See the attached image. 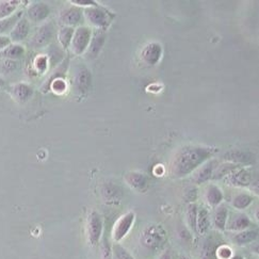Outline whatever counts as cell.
Returning <instances> with one entry per match:
<instances>
[{
  "label": "cell",
  "instance_id": "6da1fadb",
  "mask_svg": "<svg viewBox=\"0 0 259 259\" xmlns=\"http://www.w3.org/2000/svg\"><path fill=\"white\" fill-rule=\"evenodd\" d=\"M217 150L210 146L188 145L179 148L171 163L172 175L184 178L207 162Z\"/></svg>",
  "mask_w": 259,
  "mask_h": 259
},
{
  "label": "cell",
  "instance_id": "7a4b0ae2",
  "mask_svg": "<svg viewBox=\"0 0 259 259\" xmlns=\"http://www.w3.org/2000/svg\"><path fill=\"white\" fill-rule=\"evenodd\" d=\"M167 242V231L159 224H150L146 226L140 236V243L149 251H157Z\"/></svg>",
  "mask_w": 259,
  "mask_h": 259
},
{
  "label": "cell",
  "instance_id": "3957f363",
  "mask_svg": "<svg viewBox=\"0 0 259 259\" xmlns=\"http://www.w3.org/2000/svg\"><path fill=\"white\" fill-rule=\"evenodd\" d=\"M83 14L90 25L94 26V27L102 31L107 29L109 25L111 24L110 13L98 5L85 8L83 11Z\"/></svg>",
  "mask_w": 259,
  "mask_h": 259
},
{
  "label": "cell",
  "instance_id": "277c9868",
  "mask_svg": "<svg viewBox=\"0 0 259 259\" xmlns=\"http://www.w3.org/2000/svg\"><path fill=\"white\" fill-rule=\"evenodd\" d=\"M103 218L96 210L91 211L86 220V237L91 245H97L101 242L103 235Z\"/></svg>",
  "mask_w": 259,
  "mask_h": 259
},
{
  "label": "cell",
  "instance_id": "5b68a950",
  "mask_svg": "<svg viewBox=\"0 0 259 259\" xmlns=\"http://www.w3.org/2000/svg\"><path fill=\"white\" fill-rule=\"evenodd\" d=\"M91 38H92V30L89 27H85V26H80V27H78L74 32V36H73L72 42L70 45L72 51L77 56L84 54L89 47Z\"/></svg>",
  "mask_w": 259,
  "mask_h": 259
},
{
  "label": "cell",
  "instance_id": "8992f818",
  "mask_svg": "<svg viewBox=\"0 0 259 259\" xmlns=\"http://www.w3.org/2000/svg\"><path fill=\"white\" fill-rule=\"evenodd\" d=\"M136 215L134 211H129L118 219L116 223L114 224L113 230H112V238H113L115 242L121 241L122 239L126 237V235H128L132 225H134Z\"/></svg>",
  "mask_w": 259,
  "mask_h": 259
},
{
  "label": "cell",
  "instance_id": "52a82bcc",
  "mask_svg": "<svg viewBox=\"0 0 259 259\" xmlns=\"http://www.w3.org/2000/svg\"><path fill=\"white\" fill-rule=\"evenodd\" d=\"M52 36H54V26L49 23L44 24L33 35L29 42V46L36 49L43 48L50 43Z\"/></svg>",
  "mask_w": 259,
  "mask_h": 259
},
{
  "label": "cell",
  "instance_id": "ba28073f",
  "mask_svg": "<svg viewBox=\"0 0 259 259\" xmlns=\"http://www.w3.org/2000/svg\"><path fill=\"white\" fill-rule=\"evenodd\" d=\"M142 62L148 66H155L162 57V46L157 42L146 44L141 51Z\"/></svg>",
  "mask_w": 259,
  "mask_h": 259
},
{
  "label": "cell",
  "instance_id": "9c48e42d",
  "mask_svg": "<svg viewBox=\"0 0 259 259\" xmlns=\"http://www.w3.org/2000/svg\"><path fill=\"white\" fill-rule=\"evenodd\" d=\"M226 183L232 187L245 188L253 183V175L245 168H238L226 176Z\"/></svg>",
  "mask_w": 259,
  "mask_h": 259
},
{
  "label": "cell",
  "instance_id": "30bf717a",
  "mask_svg": "<svg viewBox=\"0 0 259 259\" xmlns=\"http://www.w3.org/2000/svg\"><path fill=\"white\" fill-rule=\"evenodd\" d=\"M83 11L79 6H69L60 12L59 19L65 27H73L82 21Z\"/></svg>",
  "mask_w": 259,
  "mask_h": 259
},
{
  "label": "cell",
  "instance_id": "8fae6325",
  "mask_svg": "<svg viewBox=\"0 0 259 259\" xmlns=\"http://www.w3.org/2000/svg\"><path fill=\"white\" fill-rule=\"evenodd\" d=\"M101 195H102L103 201L106 204L115 205L122 201L123 191L121 187H118V185L112 184V183H107L102 185Z\"/></svg>",
  "mask_w": 259,
  "mask_h": 259
},
{
  "label": "cell",
  "instance_id": "7c38bea8",
  "mask_svg": "<svg viewBox=\"0 0 259 259\" xmlns=\"http://www.w3.org/2000/svg\"><path fill=\"white\" fill-rule=\"evenodd\" d=\"M74 85L75 90L80 93V94H85L92 85V74L89 69L85 66H80L76 72L74 78Z\"/></svg>",
  "mask_w": 259,
  "mask_h": 259
},
{
  "label": "cell",
  "instance_id": "4fadbf2b",
  "mask_svg": "<svg viewBox=\"0 0 259 259\" xmlns=\"http://www.w3.org/2000/svg\"><path fill=\"white\" fill-rule=\"evenodd\" d=\"M50 14V9L48 4L44 2H35L27 10V19L33 23H42Z\"/></svg>",
  "mask_w": 259,
  "mask_h": 259
},
{
  "label": "cell",
  "instance_id": "5bb4252c",
  "mask_svg": "<svg viewBox=\"0 0 259 259\" xmlns=\"http://www.w3.org/2000/svg\"><path fill=\"white\" fill-rule=\"evenodd\" d=\"M29 32H30L29 21L27 18L23 16L16 23L14 28L11 30L9 37L11 39V42L18 44L19 42H23L26 38H27V37L29 36Z\"/></svg>",
  "mask_w": 259,
  "mask_h": 259
},
{
  "label": "cell",
  "instance_id": "9a60e30c",
  "mask_svg": "<svg viewBox=\"0 0 259 259\" xmlns=\"http://www.w3.org/2000/svg\"><path fill=\"white\" fill-rule=\"evenodd\" d=\"M126 184H127L130 188H132L139 192H144L148 189V178L144 174L140 172H129L124 176Z\"/></svg>",
  "mask_w": 259,
  "mask_h": 259
},
{
  "label": "cell",
  "instance_id": "2e32d148",
  "mask_svg": "<svg viewBox=\"0 0 259 259\" xmlns=\"http://www.w3.org/2000/svg\"><path fill=\"white\" fill-rule=\"evenodd\" d=\"M216 168H217L216 160H208L207 162H205L203 165H201V167L195 171L194 176H193L194 183L197 185H201V184L208 182L209 179H211Z\"/></svg>",
  "mask_w": 259,
  "mask_h": 259
},
{
  "label": "cell",
  "instance_id": "e0dca14e",
  "mask_svg": "<svg viewBox=\"0 0 259 259\" xmlns=\"http://www.w3.org/2000/svg\"><path fill=\"white\" fill-rule=\"evenodd\" d=\"M224 159L228 162H232L236 164H252L255 162V155L252 154L250 151L231 150L224 155Z\"/></svg>",
  "mask_w": 259,
  "mask_h": 259
},
{
  "label": "cell",
  "instance_id": "ac0fdd59",
  "mask_svg": "<svg viewBox=\"0 0 259 259\" xmlns=\"http://www.w3.org/2000/svg\"><path fill=\"white\" fill-rule=\"evenodd\" d=\"M11 94L18 103L28 102L33 95V89L29 84L26 83H16L11 88Z\"/></svg>",
  "mask_w": 259,
  "mask_h": 259
},
{
  "label": "cell",
  "instance_id": "d6986e66",
  "mask_svg": "<svg viewBox=\"0 0 259 259\" xmlns=\"http://www.w3.org/2000/svg\"><path fill=\"white\" fill-rule=\"evenodd\" d=\"M228 220V209L225 205H219L214 214V226L220 231L226 228Z\"/></svg>",
  "mask_w": 259,
  "mask_h": 259
},
{
  "label": "cell",
  "instance_id": "ffe728a7",
  "mask_svg": "<svg viewBox=\"0 0 259 259\" xmlns=\"http://www.w3.org/2000/svg\"><path fill=\"white\" fill-rule=\"evenodd\" d=\"M98 31L99 32H97L96 35L91 38L89 47L88 49H86L88 56L92 59L96 58L99 55V52H101L103 46H104V43H105V39H106L105 33L102 32V30H98Z\"/></svg>",
  "mask_w": 259,
  "mask_h": 259
},
{
  "label": "cell",
  "instance_id": "44dd1931",
  "mask_svg": "<svg viewBox=\"0 0 259 259\" xmlns=\"http://www.w3.org/2000/svg\"><path fill=\"white\" fill-rule=\"evenodd\" d=\"M227 229L231 231H243L247 230L251 226V220L248 216L243 214L236 215L234 218H231L229 220L228 225H226Z\"/></svg>",
  "mask_w": 259,
  "mask_h": 259
},
{
  "label": "cell",
  "instance_id": "7402d4cb",
  "mask_svg": "<svg viewBox=\"0 0 259 259\" xmlns=\"http://www.w3.org/2000/svg\"><path fill=\"white\" fill-rule=\"evenodd\" d=\"M206 201L211 207H218L223 201V192L216 185H210L206 190Z\"/></svg>",
  "mask_w": 259,
  "mask_h": 259
},
{
  "label": "cell",
  "instance_id": "603a6c76",
  "mask_svg": "<svg viewBox=\"0 0 259 259\" xmlns=\"http://www.w3.org/2000/svg\"><path fill=\"white\" fill-rule=\"evenodd\" d=\"M210 227V216L209 212L206 208H201L197 210V219H196V231L198 234L204 235L208 231Z\"/></svg>",
  "mask_w": 259,
  "mask_h": 259
},
{
  "label": "cell",
  "instance_id": "cb8c5ba5",
  "mask_svg": "<svg viewBox=\"0 0 259 259\" xmlns=\"http://www.w3.org/2000/svg\"><path fill=\"white\" fill-rule=\"evenodd\" d=\"M24 54H25V48L23 47V46L19 44L13 43V44H10L8 47L0 52V57H1L2 59L15 61V60L22 58Z\"/></svg>",
  "mask_w": 259,
  "mask_h": 259
},
{
  "label": "cell",
  "instance_id": "d4e9b609",
  "mask_svg": "<svg viewBox=\"0 0 259 259\" xmlns=\"http://www.w3.org/2000/svg\"><path fill=\"white\" fill-rule=\"evenodd\" d=\"M22 17H23V12L19 11L9 17L0 19V36H5V33H10L11 30L14 28L16 23Z\"/></svg>",
  "mask_w": 259,
  "mask_h": 259
},
{
  "label": "cell",
  "instance_id": "484cf974",
  "mask_svg": "<svg viewBox=\"0 0 259 259\" xmlns=\"http://www.w3.org/2000/svg\"><path fill=\"white\" fill-rule=\"evenodd\" d=\"M68 68H69V59H65L64 61L56 69V71L50 75V77L48 78V80L46 81V83H44V85L42 86L43 92H48L50 90V84L55 80H57V79H61V77L64 76Z\"/></svg>",
  "mask_w": 259,
  "mask_h": 259
},
{
  "label": "cell",
  "instance_id": "4316f807",
  "mask_svg": "<svg viewBox=\"0 0 259 259\" xmlns=\"http://www.w3.org/2000/svg\"><path fill=\"white\" fill-rule=\"evenodd\" d=\"M258 237V231L255 229L239 231L234 236V242L239 245H245L255 241Z\"/></svg>",
  "mask_w": 259,
  "mask_h": 259
},
{
  "label": "cell",
  "instance_id": "83f0119b",
  "mask_svg": "<svg viewBox=\"0 0 259 259\" xmlns=\"http://www.w3.org/2000/svg\"><path fill=\"white\" fill-rule=\"evenodd\" d=\"M238 168H240L239 167V164L228 162V161L224 162L220 165H218V167L215 169L211 179H220L222 177H226L232 171H235Z\"/></svg>",
  "mask_w": 259,
  "mask_h": 259
},
{
  "label": "cell",
  "instance_id": "f1b7e54d",
  "mask_svg": "<svg viewBox=\"0 0 259 259\" xmlns=\"http://www.w3.org/2000/svg\"><path fill=\"white\" fill-rule=\"evenodd\" d=\"M74 32H75L74 28L65 27V26H63V27L59 30L58 39H59L60 45L62 46L63 49H68L70 47L73 36H74Z\"/></svg>",
  "mask_w": 259,
  "mask_h": 259
},
{
  "label": "cell",
  "instance_id": "f546056e",
  "mask_svg": "<svg viewBox=\"0 0 259 259\" xmlns=\"http://www.w3.org/2000/svg\"><path fill=\"white\" fill-rule=\"evenodd\" d=\"M19 3L21 2L14 1V0H10V1H0V19L6 18L16 13Z\"/></svg>",
  "mask_w": 259,
  "mask_h": 259
},
{
  "label": "cell",
  "instance_id": "4dcf8cb0",
  "mask_svg": "<svg viewBox=\"0 0 259 259\" xmlns=\"http://www.w3.org/2000/svg\"><path fill=\"white\" fill-rule=\"evenodd\" d=\"M254 197L250 195L249 193H240L234 197V200L231 202V205L238 210L247 209L249 206L253 203Z\"/></svg>",
  "mask_w": 259,
  "mask_h": 259
},
{
  "label": "cell",
  "instance_id": "1f68e13d",
  "mask_svg": "<svg viewBox=\"0 0 259 259\" xmlns=\"http://www.w3.org/2000/svg\"><path fill=\"white\" fill-rule=\"evenodd\" d=\"M185 218L187 223L192 231H196V219H197V206L194 203L188 205L187 211H185Z\"/></svg>",
  "mask_w": 259,
  "mask_h": 259
},
{
  "label": "cell",
  "instance_id": "d6a6232c",
  "mask_svg": "<svg viewBox=\"0 0 259 259\" xmlns=\"http://www.w3.org/2000/svg\"><path fill=\"white\" fill-rule=\"evenodd\" d=\"M112 255L114 256L115 259H134L129 252L123 248L121 244H114L113 250H112Z\"/></svg>",
  "mask_w": 259,
  "mask_h": 259
},
{
  "label": "cell",
  "instance_id": "836d02e7",
  "mask_svg": "<svg viewBox=\"0 0 259 259\" xmlns=\"http://www.w3.org/2000/svg\"><path fill=\"white\" fill-rule=\"evenodd\" d=\"M16 69H17L16 61L2 59L1 62H0V72L4 73V74H10V73L14 72Z\"/></svg>",
  "mask_w": 259,
  "mask_h": 259
},
{
  "label": "cell",
  "instance_id": "e575fe53",
  "mask_svg": "<svg viewBox=\"0 0 259 259\" xmlns=\"http://www.w3.org/2000/svg\"><path fill=\"white\" fill-rule=\"evenodd\" d=\"M216 255L219 259H230L232 257V252L227 245H222L216 251Z\"/></svg>",
  "mask_w": 259,
  "mask_h": 259
},
{
  "label": "cell",
  "instance_id": "d590c367",
  "mask_svg": "<svg viewBox=\"0 0 259 259\" xmlns=\"http://www.w3.org/2000/svg\"><path fill=\"white\" fill-rule=\"evenodd\" d=\"M101 259H112V250L109 242L104 239L101 247Z\"/></svg>",
  "mask_w": 259,
  "mask_h": 259
},
{
  "label": "cell",
  "instance_id": "8d00e7d4",
  "mask_svg": "<svg viewBox=\"0 0 259 259\" xmlns=\"http://www.w3.org/2000/svg\"><path fill=\"white\" fill-rule=\"evenodd\" d=\"M50 89L56 93H62L66 89V83L62 79H57V80H55L50 84Z\"/></svg>",
  "mask_w": 259,
  "mask_h": 259
},
{
  "label": "cell",
  "instance_id": "74e56055",
  "mask_svg": "<svg viewBox=\"0 0 259 259\" xmlns=\"http://www.w3.org/2000/svg\"><path fill=\"white\" fill-rule=\"evenodd\" d=\"M36 68L38 72H44L47 68V58L45 56H39L37 60H36Z\"/></svg>",
  "mask_w": 259,
  "mask_h": 259
},
{
  "label": "cell",
  "instance_id": "f35d334b",
  "mask_svg": "<svg viewBox=\"0 0 259 259\" xmlns=\"http://www.w3.org/2000/svg\"><path fill=\"white\" fill-rule=\"evenodd\" d=\"M73 4H76L77 6H85V8H90V6H95L97 5L94 1L92 0H74V1H71ZM75 5V6H76Z\"/></svg>",
  "mask_w": 259,
  "mask_h": 259
},
{
  "label": "cell",
  "instance_id": "ab89813d",
  "mask_svg": "<svg viewBox=\"0 0 259 259\" xmlns=\"http://www.w3.org/2000/svg\"><path fill=\"white\" fill-rule=\"evenodd\" d=\"M10 44H12V42L8 36H0V52L8 47Z\"/></svg>",
  "mask_w": 259,
  "mask_h": 259
},
{
  "label": "cell",
  "instance_id": "60d3db41",
  "mask_svg": "<svg viewBox=\"0 0 259 259\" xmlns=\"http://www.w3.org/2000/svg\"><path fill=\"white\" fill-rule=\"evenodd\" d=\"M158 259H172L171 252H170V251H165L164 253H162V254H161V256L159 257Z\"/></svg>",
  "mask_w": 259,
  "mask_h": 259
},
{
  "label": "cell",
  "instance_id": "b9f144b4",
  "mask_svg": "<svg viewBox=\"0 0 259 259\" xmlns=\"http://www.w3.org/2000/svg\"><path fill=\"white\" fill-rule=\"evenodd\" d=\"M230 259H243V257L240 255H235V256H232Z\"/></svg>",
  "mask_w": 259,
  "mask_h": 259
},
{
  "label": "cell",
  "instance_id": "7bdbcfd3",
  "mask_svg": "<svg viewBox=\"0 0 259 259\" xmlns=\"http://www.w3.org/2000/svg\"><path fill=\"white\" fill-rule=\"evenodd\" d=\"M4 84V80H3V79L1 78V77H0V86H2Z\"/></svg>",
  "mask_w": 259,
  "mask_h": 259
},
{
  "label": "cell",
  "instance_id": "ee69618b",
  "mask_svg": "<svg viewBox=\"0 0 259 259\" xmlns=\"http://www.w3.org/2000/svg\"><path fill=\"white\" fill-rule=\"evenodd\" d=\"M182 259H189L188 257H182Z\"/></svg>",
  "mask_w": 259,
  "mask_h": 259
}]
</instances>
